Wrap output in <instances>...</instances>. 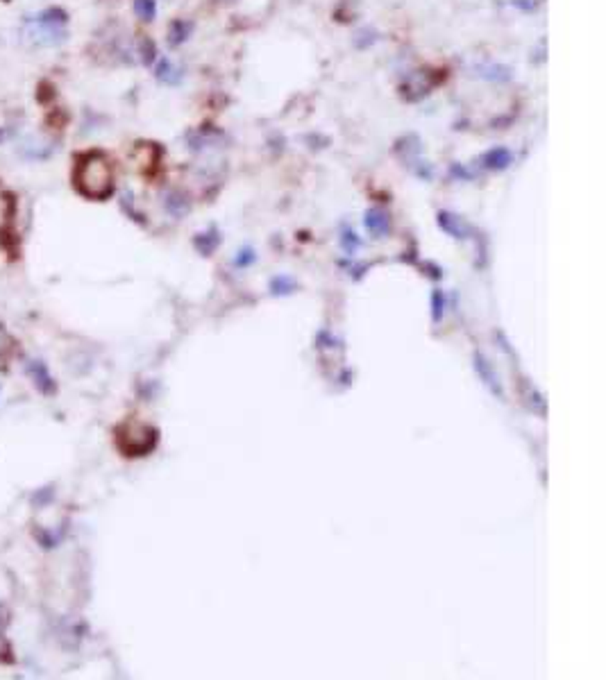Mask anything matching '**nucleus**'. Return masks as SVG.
I'll use <instances>...</instances> for the list:
<instances>
[{
  "label": "nucleus",
  "mask_w": 606,
  "mask_h": 680,
  "mask_svg": "<svg viewBox=\"0 0 606 680\" xmlns=\"http://www.w3.org/2000/svg\"><path fill=\"white\" fill-rule=\"evenodd\" d=\"M75 188L82 195L91 200H105L114 190V168L112 161L102 152H87L82 154L73 171Z\"/></svg>",
  "instance_id": "obj_1"
},
{
  "label": "nucleus",
  "mask_w": 606,
  "mask_h": 680,
  "mask_svg": "<svg viewBox=\"0 0 606 680\" xmlns=\"http://www.w3.org/2000/svg\"><path fill=\"white\" fill-rule=\"evenodd\" d=\"M23 26H26V34L37 45H57L66 39L68 16L64 9L48 7L41 9L39 14L28 16Z\"/></svg>",
  "instance_id": "obj_2"
},
{
  "label": "nucleus",
  "mask_w": 606,
  "mask_h": 680,
  "mask_svg": "<svg viewBox=\"0 0 606 680\" xmlns=\"http://www.w3.org/2000/svg\"><path fill=\"white\" fill-rule=\"evenodd\" d=\"M154 75H157V80L164 82V85H180V80H182L180 70H177V68L169 62V59H164V62L157 66Z\"/></svg>",
  "instance_id": "obj_3"
},
{
  "label": "nucleus",
  "mask_w": 606,
  "mask_h": 680,
  "mask_svg": "<svg viewBox=\"0 0 606 680\" xmlns=\"http://www.w3.org/2000/svg\"><path fill=\"white\" fill-rule=\"evenodd\" d=\"M132 7L141 21H152L154 14H157V3H154V0H134Z\"/></svg>",
  "instance_id": "obj_4"
},
{
  "label": "nucleus",
  "mask_w": 606,
  "mask_h": 680,
  "mask_svg": "<svg viewBox=\"0 0 606 680\" xmlns=\"http://www.w3.org/2000/svg\"><path fill=\"white\" fill-rule=\"evenodd\" d=\"M486 161H491L489 163L491 168H504V166L511 161V154H509V150L500 148V150H493V152L486 154Z\"/></svg>",
  "instance_id": "obj_5"
},
{
  "label": "nucleus",
  "mask_w": 606,
  "mask_h": 680,
  "mask_svg": "<svg viewBox=\"0 0 606 680\" xmlns=\"http://www.w3.org/2000/svg\"><path fill=\"white\" fill-rule=\"evenodd\" d=\"M186 37H188V26H186V23H182V21H175L171 26V30H169V41L173 45H177V43H182Z\"/></svg>",
  "instance_id": "obj_6"
}]
</instances>
